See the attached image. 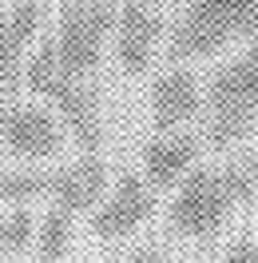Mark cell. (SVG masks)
Wrapping results in <instances>:
<instances>
[{"label":"cell","mask_w":258,"mask_h":263,"mask_svg":"<svg viewBox=\"0 0 258 263\" xmlns=\"http://www.w3.org/2000/svg\"><path fill=\"white\" fill-rule=\"evenodd\" d=\"M24 84L32 88L40 100H48L60 112V124L68 128V136L83 148V156H96V148L103 144V124H99V104L92 96V88L76 76L60 72L52 44L40 48L24 60Z\"/></svg>","instance_id":"6da1fadb"},{"label":"cell","mask_w":258,"mask_h":263,"mask_svg":"<svg viewBox=\"0 0 258 263\" xmlns=\"http://www.w3.org/2000/svg\"><path fill=\"white\" fill-rule=\"evenodd\" d=\"M207 140L214 148L239 144L258 120V28L250 36V48L226 60L207 88Z\"/></svg>","instance_id":"7a4b0ae2"},{"label":"cell","mask_w":258,"mask_h":263,"mask_svg":"<svg viewBox=\"0 0 258 263\" xmlns=\"http://www.w3.org/2000/svg\"><path fill=\"white\" fill-rule=\"evenodd\" d=\"M258 28V0H191L171 28L175 60H203Z\"/></svg>","instance_id":"3957f363"},{"label":"cell","mask_w":258,"mask_h":263,"mask_svg":"<svg viewBox=\"0 0 258 263\" xmlns=\"http://www.w3.org/2000/svg\"><path fill=\"white\" fill-rule=\"evenodd\" d=\"M115 4L112 0H68L60 8V24H56V40H48L56 52L60 72L88 80L99 68L103 56V40L115 32Z\"/></svg>","instance_id":"277c9868"},{"label":"cell","mask_w":258,"mask_h":263,"mask_svg":"<svg viewBox=\"0 0 258 263\" xmlns=\"http://www.w3.org/2000/svg\"><path fill=\"white\" fill-rule=\"evenodd\" d=\"M239 203L230 199L214 167H195L191 176H183L175 199L167 208V228L183 239H214L226 228V219Z\"/></svg>","instance_id":"5b68a950"},{"label":"cell","mask_w":258,"mask_h":263,"mask_svg":"<svg viewBox=\"0 0 258 263\" xmlns=\"http://www.w3.org/2000/svg\"><path fill=\"white\" fill-rule=\"evenodd\" d=\"M155 187L139 176V172H123L115 187L99 199V208L92 212V231H96L103 243H115V239H127L143 228L147 219L155 215Z\"/></svg>","instance_id":"8992f818"},{"label":"cell","mask_w":258,"mask_h":263,"mask_svg":"<svg viewBox=\"0 0 258 263\" xmlns=\"http://www.w3.org/2000/svg\"><path fill=\"white\" fill-rule=\"evenodd\" d=\"M0 140L8 152H16L24 160H52L64 152L68 128L48 108L8 104V108H0Z\"/></svg>","instance_id":"52a82bcc"},{"label":"cell","mask_w":258,"mask_h":263,"mask_svg":"<svg viewBox=\"0 0 258 263\" xmlns=\"http://www.w3.org/2000/svg\"><path fill=\"white\" fill-rule=\"evenodd\" d=\"M163 36V16L151 4H123L115 16V56L127 76H143L155 60V44Z\"/></svg>","instance_id":"ba28073f"},{"label":"cell","mask_w":258,"mask_h":263,"mask_svg":"<svg viewBox=\"0 0 258 263\" xmlns=\"http://www.w3.org/2000/svg\"><path fill=\"white\" fill-rule=\"evenodd\" d=\"M203 108V92L187 68H167L151 84V128L159 136H171L175 128L191 124Z\"/></svg>","instance_id":"9c48e42d"},{"label":"cell","mask_w":258,"mask_h":263,"mask_svg":"<svg viewBox=\"0 0 258 263\" xmlns=\"http://www.w3.org/2000/svg\"><path fill=\"white\" fill-rule=\"evenodd\" d=\"M44 20L40 0H16L8 12H0V88L16 92L24 84V48Z\"/></svg>","instance_id":"30bf717a"},{"label":"cell","mask_w":258,"mask_h":263,"mask_svg":"<svg viewBox=\"0 0 258 263\" xmlns=\"http://www.w3.org/2000/svg\"><path fill=\"white\" fill-rule=\"evenodd\" d=\"M103 192H107V164L99 156H80L76 164L52 172L48 203L52 208H64L68 215H80L88 208H99Z\"/></svg>","instance_id":"8fae6325"},{"label":"cell","mask_w":258,"mask_h":263,"mask_svg":"<svg viewBox=\"0 0 258 263\" xmlns=\"http://www.w3.org/2000/svg\"><path fill=\"white\" fill-rule=\"evenodd\" d=\"M195 156H199V140L195 136H155L143 148V176L155 192L183 183V176L191 172Z\"/></svg>","instance_id":"7c38bea8"},{"label":"cell","mask_w":258,"mask_h":263,"mask_svg":"<svg viewBox=\"0 0 258 263\" xmlns=\"http://www.w3.org/2000/svg\"><path fill=\"white\" fill-rule=\"evenodd\" d=\"M72 219L64 208H48V215L36 223V251H40V263H60L68 255V243H72Z\"/></svg>","instance_id":"4fadbf2b"},{"label":"cell","mask_w":258,"mask_h":263,"mask_svg":"<svg viewBox=\"0 0 258 263\" xmlns=\"http://www.w3.org/2000/svg\"><path fill=\"white\" fill-rule=\"evenodd\" d=\"M52 172H0V203L28 208L32 199H48Z\"/></svg>","instance_id":"5bb4252c"},{"label":"cell","mask_w":258,"mask_h":263,"mask_svg":"<svg viewBox=\"0 0 258 263\" xmlns=\"http://www.w3.org/2000/svg\"><path fill=\"white\" fill-rule=\"evenodd\" d=\"M219 180L230 192L234 203H246V199L258 196V156H234L219 167Z\"/></svg>","instance_id":"9a60e30c"},{"label":"cell","mask_w":258,"mask_h":263,"mask_svg":"<svg viewBox=\"0 0 258 263\" xmlns=\"http://www.w3.org/2000/svg\"><path fill=\"white\" fill-rule=\"evenodd\" d=\"M36 223L32 208H8L0 215V251H28L36 243Z\"/></svg>","instance_id":"2e32d148"},{"label":"cell","mask_w":258,"mask_h":263,"mask_svg":"<svg viewBox=\"0 0 258 263\" xmlns=\"http://www.w3.org/2000/svg\"><path fill=\"white\" fill-rule=\"evenodd\" d=\"M214 263H258V239H234Z\"/></svg>","instance_id":"e0dca14e"},{"label":"cell","mask_w":258,"mask_h":263,"mask_svg":"<svg viewBox=\"0 0 258 263\" xmlns=\"http://www.w3.org/2000/svg\"><path fill=\"white\" fill-rule=\"evenodd\" d=\"M123 263H171V255H167L163 247H155V243H143V247H135Z\"/></svg>","instance_id":"ac0fdd59"},{"label":"cell","mask_w":258,"mask_h":263,"mask_svg":"<svg viewBox=\"0 0 258 263\" xmlns=\"http://www.w3.org/2000/svg\"><path fill=\"white\" fill-rule=\"evenodd\" d=\"M123 4H159V0H123Z\"/></svg>","instance_id":"d6986e66"}]
</instances>
